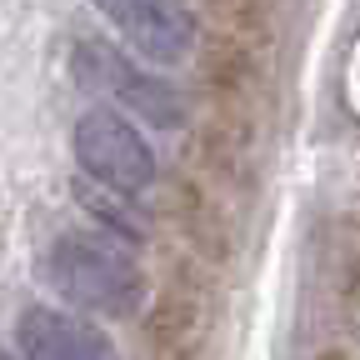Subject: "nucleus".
<instances>
[{"label": "nucleus", "instance_id": "nucleus-1", "mask_svg": "<svg viewBox=\"0 0 360 360\" xmlns=\"http://www.w3.org/2000/svg\"><path fill=\"white\" fill-rule=\"evenodd\" d=\"M45 276L51 285L80 305V310H101V315H130L141 305V265H135L110 236H90V231H70L51 245L45 255Z\"/></svg>", "mask_w": 360, "mask_h": 360}, {"label": "nucleus", "instance_id": "nucleus-2", "mask_svg": "<svg viewBox=\"0 0 360 360\" xmlns=\"http://www.w3.org/2000/svg\"><path fill=\"white\" fill-rule=\"evenodd\" d=\"M75 160L90 180H101L105 191H120V195H135L155 180L150 146L141 141V130L110 105H96V110H85L75 120Z\"/></svg>", "mask_w": 360, "mask_h": 360}, {"label": "nucleus", "instance_id": "nucleus-3", "mask_svg": "<svg viewBox=\"0 0 360 360\" xmlns=\"http://www.w3.org/2000/svg\"><path fill=\"white\" fill-rule=\"evenodd\" d=\"M80 85H96V90H110L115 101H125L135 115H146L155 125H180V96L165 85V80H150L146 70H135L115 45L105 40H80L75 56H70Z\"/></svg>", "mask_w": 360, "mask_h": 360}, {"label": "nucleus", "instance_id": "nucleus-4", "mask_svg": "<svg viewBox=\"0 0 360 360\" xmlns=\"http://www.w3.org/2000/svg\"><path fill=\"white\" fill-rule=\"evenodd\" d=\"M96 6L115 20V30L141 56H150L160 65H175V60L191 56L195 25L180 11V0H96Z\"/></svg>", "mask_w": 360, "mask_h": 360}, {"label": "nucleus", "instance_id": "nucleus-5", "mask_svg": "<svg viewBox=\"0 0 360 360\" xmlns=\"http://www.w3.org/2000/svg\"><path fill=\"white\" fill-rule=\"evenodd\" d=\"M15 340H20L25 360H115V345L101 326L80 321L70 310H56V305L20 310Z\"/></svg>", "mask_w": 360, "mask_h": 360}, {"label": "nucleus", "instance_id": "nucleus-6", "mask_svg": "<svg viewBox=\"0 0 360 360\" xmlns=\"http://www.w3.org/2000/svg\"><path fill=\"white\" fill-rule=\"evenodd\" d=\"M0 360H11V355H0Z\"/></svg>", "mask_w": 360, "mask_h": 360}]
</instances>
